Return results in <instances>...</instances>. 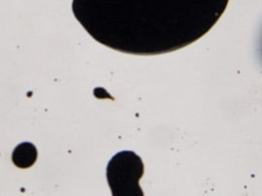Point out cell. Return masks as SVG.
Returning <instances> with one entry per match:
<instances>
[{
	"mask_svg": "<svg viewBox=\"0 0 262 196\" xmlns=\"http://www.w3.org/2000/svg\"><path fill=\"white\" fill-rule=\"evenodd\" d=\"M230 0H73L74 17L95 41L133 55H158L205 36Z\"/></svg>",
	"mask_w": 262,
	"mask_h": 196,
	"instance_id": "cell-1",
	"label": "cell"
},
{
	"mask_svg": "<svg viewBox=\"0 0 262 196\" xmlns=\"http://www.w3.org/2000/svg\"><path fill=\"white\" fill-rule=\"evenodd\" d=\"M143 173L141 160L132 151H123L110 160L106 177L114 195L121 194L122 190L137 186Z\"/></svg>",
	"mask_w": 262,
	"mask_h": 196,
	"instance_id": "cell-2",
	"label": "cell"
},
{
	"mask_svg": "<svg viewBox=\"0 0 262 196\" xmlns=\"http://www.w3.org/2000/svg\"><path fill=\"white\" fill-rule=\"evenodd\" d=\"M37 149L30 142L19 144L12 152V162L17 168H28L35 164L37 160Z\"/></svg>",
	"mask_w": 262,
	"mask_h": 196,
	"instance_id": "cell-3",
	"label": "cell"
}]
</instances>
